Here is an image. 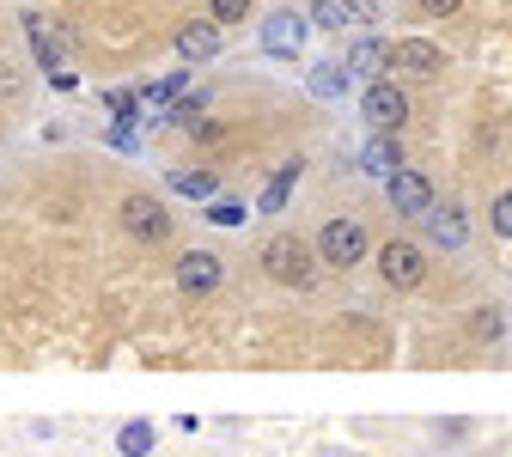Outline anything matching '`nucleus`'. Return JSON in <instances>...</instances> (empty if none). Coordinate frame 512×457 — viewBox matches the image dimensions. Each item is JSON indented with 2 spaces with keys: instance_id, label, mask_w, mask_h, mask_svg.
Returning <instances> with one entry per match:
<instances>
[{
  "instance_id": "1",
  "label": "nucleus",
  "mask_w": 512,
  "mask_h": 457,
  "mask_svg": "<svg viewBox=\"0 0 512 457\" xmlns=\"http://www.w3.org/2000/svg\"><path fill=\"white\" fill-rule=\"evenodd\" d=\"M256 269H263L275 287L287 293H311L317 275H324V263H317V244L305 232H269L263 250H256Z\"/></svg>"
},
{
  "instance_id": "2",
  "label": "nucleus",
  "mask_w": 512,
  "mask_h": 457,
  "mask_svg": "<svg viewBox=\"0 0 512 457\" xmlns=\"http://www.w3.org/2000/svg\"><path fill=\"white\" fill-rule=\"evenodd\" d=\"M311 244H317V263L336 269V275H354L366 256H372V232H366V220H354V214H330V220H317Z\"/></svg>"
},
{
  "instance_id": "3",
  "label": "nucleus",
  "mask_w": 512,
  "mask_h": 457,
  "mask_svg": "<svg viewBox=\"0 0 512 457\" xmlns=\"http://www.w3.org/2000/svg\"><path fill=\"white\" fill-rule=\"evenodd\" d=\"M116 232H122L128 244H141V250H159V244H171L177 220H171V208L159 202V195H147V189H128L122 202H116Z\"/></svg>"
},
{
  "instance_id": "4",
  "label": "nucleus",
  "mask_w": 512,
  "mask_h": 457,
  "mask_svg": "<svg viewBox=\"0 0 512 457\" xmlns=\"http://www.w3.org/2000/svg\"><path fill=\"white\" fill-rule=\"evenodd\" d=\"M372 263H378V281L391 293H421L427 287V250L415 238H384L372 250Z\"/></svg>"
},
{
  "instance_id": "5",
  "label": "nucleus",
  "mask_w": 512,
  "mask_h": 457,
  "mask_svg": "<svg viewBox=\"0 0 512 457\" xmlns=\"http://www.w3.org/2000/svg\"><path fill=\"white\" fill-rule=\"evenodd\" d=\"M171 281H177L183 299H208V293H220V281H226V256L208 250V244H189L177 263H171Z\"/></svg>"
},
{
  "instance_id": "6",
  "label": "nucleus",
  "mask_w": 512,
  "mask_h": 457,
  "mask_svg": "<svg viewBox=\"0 0 512 457\" xmlns=\"http://www.w3.org/2000/svg\"><path fill=\"white\" fill-rule=\"evenodd\" d=\"M360 116H366L372 135H397V128L409 122V92L391 86V80H366V92H360Z\"/></svg>"
},
{
  "instance_id": "7",
  "label": "nucleus",
  "mask_w": 512,
  "mask_h": 457,
  "mask_svg": "<svg viewBox=\"0 0 512 457\" xmlns=\"http://www.w3.org/2000/svg\"><path fill=\"white\" fill-rule=\"evenodd\" d=\"M384 189H391V208H397L403 220H427V214H433V202H439L433 177H427V171H415V165H403L397 177H384Z\"/></svg>"
},
{
  "instance_id": "8",
  "label": "nucleus",
  "mask_w": 512,
  "mask_h": 457,
  "mask_svg": "<svg viewBox=\"0 0 512 457\" xmlns=\"http://www.w3.org/2000/svg\"><path fill=\"white\" fill-rule=\"evenodd\" d=\"M391 68L409 74V80H439L445 74V49L427 43V37H403V43H391Z\"/></svg>"
},
{
  "instance_id": "9",
  "label": "nucleus",
  "mask_w": 512,
  "mask_h": 457,
  "mask_svg": "<svg viewBox=\"0 0 512 457\" xmlns=\"http://www.w3.org/2000/svg\"><path fill=\"white\" fill-rule=\"evenodd\" d=\"M427 232H433V250H464V244H470V214H464V202L439 195L433 214H427Z\"/></svg>"
},
{
  "instance_id": "10",
  "label": "nucleus",
  "mask_w": 512,
  "mask_h": 457,
  "mask_svg": "<svg viewBox=\"0 0 512 457\" xmlns=\"http://www.w3.org/2000/svg\"><path fill=\"white\" fill-rule=\"evenodd\" d=\"M299 43H305V13H293V7H275V13H263V49H269L275 61L299 55Z\"/></svg>"
},
{
  "instance_id": "11",
  "label": "nucleus",
  "mask_w": 512,
  "mask_h": 457,
  "mask_svg": "<svg viewBox=\"0 0 512 457\" xmlns=\"http://www.w3.org/2000/svg\"><path fill=\"white\" fill-rule=\"evenodd\" d=\"M220 31H226V25H214V19H189V25L177 31V55H183V61H214V55L226 49Z\"/></svg>"
},
{
  "instance_id": "12",
  "label": "nucleus",
  "mask_w": 512,
  "mask_h": 457,
  "mask_svg": "<svg viewBox=\"0 0 512 457\" xmlns=\"http://www.w3.org/2000/svg\"><path fill=\"white\" fill-rule=\"evenodd\" d=\"M384 68H391V49H384L378 37H354V43H348V74H360V80H384Z\"/></svg>"
},
{
  "instance_id": "13",
  "label": "nucleus",
  "mask_w": 512,
  "mask_h": 457,
  "mask_svg": "<svg viewBox=\"0 0 512 457\" xmlns=\"http://www.w3.org/2000/svg\"><path fill=\"white\" fill-rule=\"evenodd\" d=\"M360 165H366L372 177H397V171H403V141H397V135H372L366 153H360Z\"/></svg>"
},
{
  "instance_id": "14",
  "label": "nucleus",
  "mask_w": 512,
  "mask_h": 457,
  "mask_svg": "<svg viewBox=\"0 0 512 457\" xmlns=\"http://www.w3.org/2000/svg\"><path fill=\"white\" fill-rule=\"evenodd\" d=\"M153 445H159V427H153L147 415L116 427V457H153Z\"/></svg>"
},
{
  "instance_id": "15",
  "label": "nucleus",
  "mask_w": 512,
  "mask_h": 457,
  "mask_svg": "<svg viewBox=\"0 0 512 457\" xmlns=\"http://www.w3.org/2000/svg\"><path fill=\"white\" fill-rule=\"evenodd\" d=\"M348 80H354V74H348V61H317L305 86H311V98H324V104H330V98L348 92Z\"/></svg>"
},
{
  "instance_id": "16",
  "label": "nucleus",
  "mask_w": 512,
  "mask_h": 457,
  "mask_svg": "<svg viewBox=\"0 0 512 457\" xmlns=\"http://www.w3.org/2000/svg\"><path fill=\"white\" fill-rule=\"evenodd\" d=\"M165 183L183 195V202H214V189H220L214 171H165Z\"/></svg>"
},
{
  "instance_id": "17",
  "label": "nucleus",
  "mask_w": 512,
  "mask_h": 457,
  "mask_svg": "<svg viewBox=\"0 0 512 457\" xmlns=\"http://www.w3.org/2000/svg\"><path fill=\"white\" fill-rule=\"evenodd\" d=\"M348 0H311V25L317 31H348Z\"/></svg>"
},
{
  "instance_id": "18",
  "label": "nucleus",
  "mask_w": 512,
  "mask_h": 457,
  "mask_svg": "<svg viewBox=\"0 0 512 457\" xmlns=\"http://www.w3.org/2000/svg\"><path fill=\"white\" fill-rule=\"evenodd\" d=\"M250 13H256V0H208V19H214V25H226V31H238Z\"/></svg>"
},
{
  "instance_id": "19",
  "label": "nucleus",
  "mask_w": 512,
  "mask_h": 457,
  "mask_svg": "<svg viewBox=\"0 0 512 457\" xmlns=\"http://www.w3.org/2000/svg\"><path fill=\"white\" fill-rule=\"evenodd\" d=\"M488 232L512 244V183H506V189L494 195V202H488Z\"/></svg>"
},
{
  "instance_id": "20",
  "label": "nucleus",
  "mask_w": 512,
  "mask_h": 457,
  "mask_svg": "<svg viewBox=\"0 0 512 457\" xmlns=\"http://www.w3.org/2000/svg\"><path fill=\"white\" fill-rule=\"evenodd\" d=\"M470 336H476V342H500V336H506V311H500V305L476 311V317H470Z\"/></svg>"
},
{
  "instance_id": "21",
  "label": "nucleus",
  "mask_w": 512,
  "mask_h": 457,
  "mask_svg": "<svg viewBox=\"0 0 512 457\" xmlns=\"http://www.w3.org/2000/svg\"><path fill=\"white\" fill-rule=\"evenodd\" d=\"M299 171H305V165H299V159H287V165H281V171H275V183H269V195H263V208H269V214H275V208H281V202H287V189H293V177H299Z\"/></svg>"
},
{
  "instance_id": "22",
  "label": "nucleus",
  "mask_w": 512,
  "mask_h": 457,
  "mask_svg": "<svg viewBox=\"0 0 512 457\" xmlns=\"http://www.w3.org/2000/svg\"><path fill=\"white\" fill-rule=\"evenodd\" d=\"M25 31H31V55L43 61V68H55V43L43 37V25H37V19H25Z\"/></svg>"
},
{
  "instance_id": "23",
  "label": "nucleus",
  "mask_w": 512,
  "mask_h": 457,
  "mask_svg": "<svg viewBox=\"0 0 512 457\" xmlns=\"http://www.w3.org/2000/svg\"><path fill=\"white\" fill-rule=\"evenodd\" d=\"M458 7H464V0H415V13H421V19H452Z\"/></svg>"
},
{
  "instance_id": "24",
  "label": "nucleus",
  "mask_w": 512,
  "mask_h": 457,
  "mask_svg": "<svg viewBox=\"0 0 512 457\" xmlns=\"http://www.w3.org/2000/svg\"><path fill=\"white\" fill-rule=\"evenodd\" d=\"M348 13H354L360 25H378V0H348Z\"/></svg>"
},
{
  "instance_id": "25",
  "label": "nucleus",
  "mask_w": 512,
  "mask_h": 457,
  "mask_svg": "<svg viewBox=\"0 0 512 457\" xmlns=\"http://www.w3.org/2000/svg\"><path fill=\"white\" fill-rule=\"evenodd\" d=\"M208 214H214V220H226V226H238V220H244V208H238V202H214Z\"/></svg>"
},
{
  "instance_id": "26",
  "label": "nucleus",
  "mask_w": 512,
  "mask_h": 457,
  "mask_svg": "<svg viewBox=\"0 0 512 457\" xmlns=\"http://www.w3.org/2000/svg\"><path fill=\"white\" fill-rule=\"evenodd\" d=\"M13 92H19V80H13L7 68H0V98H13Z\"/></svg>"
}]
</instances>
